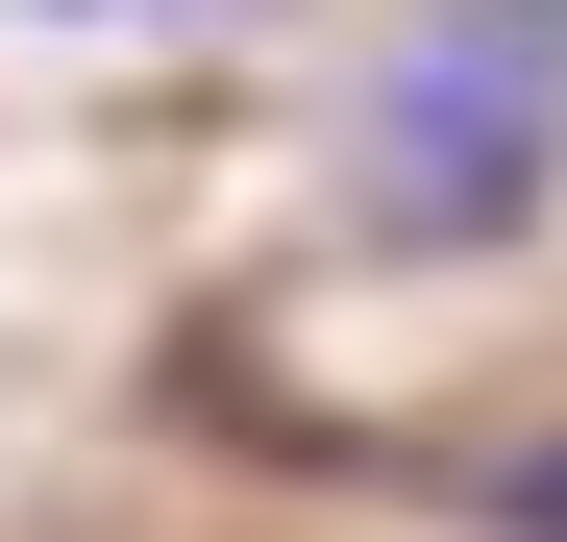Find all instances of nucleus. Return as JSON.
<instances>
[{"label":"nucleus","mask_w":567,"mask_h":542,"mask_svg":"<svg viewBox=\"0 0 567 542\" xmlns=\"http://www.w3.org/2000/svg\"><path fill=\"white\" fill-rule=\"evenodd\" d=\"M543 173H567V0H420L395 100H370V198L420 247H494L543 222Z\"/></svg>","instance_id":"f257e3e1"}]
</instances>
